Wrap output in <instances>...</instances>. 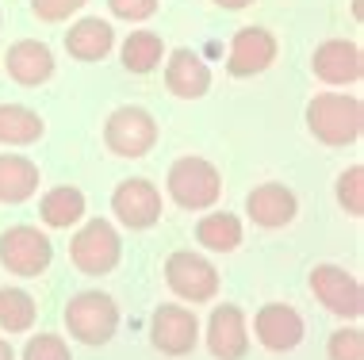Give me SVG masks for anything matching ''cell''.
Returning a JSON list of instances; mask_svg holds the SVG:
<instances>
[{
  "mask_svg": "<svg viewBox=\"0 0 364 360\" xmlns=\"http://www.w3.org/2000/svg\"><path fill=\"white\" fill-rule=\"evenodd\" d=\"M165 284L184 303H211L219 295V272L200 253L181 249V253H169V261H165Z\"/></svg>",
  "mask_w": 364,
  "mask_h": 360,
  "instance_id": "cell-5",
  "label": "cell"
},
{
  "mask_svg": "<svg viewBox=\"0 0 364 360\" xmlns=\"http://www.w3.org/2000/svg\"><path fill=\"white\" fill-rule=\"evenodd\" d=\"M50 261L54 246L38 227H8L0 234V265L16 276H43Z\"/></svg>",
  "mask_w": 364,
  "mask_h": 360,
  "instance_id": "cell-6",
  "label": "cell"
},
{
  "mask_svg": "<svg viewBox=\"0 0 364 360\" xmlns=\"http://www.w3.org/2000/svg\"><path fill=\"white\" fill-rule=\"evenodd\" d=\"M219 8H226V12H238V8H250L253 0H215Z\"/></svg>",
  "mask_w": 364,
  "mask_h": 360,
  "instance_id": "cell-30",
  "label": "cell"
},
{
  "mask_svg": "<svg viewBox=\"0 0 364 360\" xmlns=\"http://www.w3.org/2000/svg\"><path fill=\"white\" fill-rule=\"evenodd\" d=\"M277 35L264 31V27H242L230 38V58H226V70L230 77H257L277 62Z\"/></svg>",
  "mask_w": 364,
  "mask_h": 360,
  "instance_id": "cell-11",
  "label": "cell"
},
{
  "mask_svg": "<svg viewBox=\"0 0 364 360\" xmlns=\"http://www.w3.org/2000/svg\"><path fill=\"white\" fill-rule=\"evenodd\" d=\"M43 115L23 104H0V142L4 146H31L43 138Z\"/></svg>",
  "mask_w": 364,
  "mask_h": 360,
  "instance_id": "cell-21",
  "label": "cell"
},
{
  "mask_svg": "<svg viewBox=\"0 0 364 360\" xmlns=\"http://www.w3.org/2000/svg\"><path fill=\"white\" fill-rule=\"evenodd\" d=\"M4 65H8V77L19 81V84H27V89L54 77V54H50V46L35 43V38H23V43L8 46Z\"/></svg>",
  "mask_w": 364,
  "mask_h": 360,
  "instance_id": "cell-17",
  "label": "cell"
},
{
  "mask_svg": "<svg viewBox=\"0 0 364 360\" xmlns=\"http://www.w3.org/2000/svg\"><path fill=\"white\" fill-rule=\"evenodd\" d=\"M165 89L181 100H200L203 92L211 89V70L196 50L181 46V50L169 54V65H165Z\"/></svg>",
  "mask_w": 364,
  "mask_h": 360,
  "instance_id": "cell-16",
  "label": "cell"
},
{
  "mask_svg": "<svg viewBox=\"0 0 364 360\" xmlns=\"http://www.w3.org/2000/svg\"><path fill=\"white\" fill-rule=\"evenodd\" d=\"M253 334L269 353H291L303 342V318L288 303H264L253 315Z\"/></svg>",
  "mask_w": 364,
  "mask_h": 360,
  "instance_id": "cell-13",
  "label": "cell"
},
{
  "mask_svg": "<svg viewBox=\"0 0 364 360\" xmlns=\"http://www.w3.org/2000/svg\"><path fill=\"white\" fill-rule=\"evenodd\" d=\"M81 8H85V0H31V12L38 19H46V23H62V19H70Z\"/></svg>",
  "mask_w": 364,
  "mask_h": 360,
  "instance_id": "cell-28",
  "label": "cell"
},
{
  "mask_svg": "<svg viewBox=\"0 0 364 360\" xmlns=\"http://www.w3.org/2000/svg\"><path fill=\"white\" fill-rule=\"evenodd\" d=\"M208 349L215 360H242L250 353V326L245 310L234 303H219L208 318Z\"/></svg>",
  "mask_w": 364,
  "mask_h": 360,
  "instance_id": "cell-12",
  "label": "cell"
},
{
  "mask_svg": "<svg viewBox=\"0 0 364 360\" xmlns=\"http://www.w3.org/2000/svg\"><path fill=\"white\" fill-rule=\"evenodd\" d=\"M38 165L23 153H0V203H23L38 192Z\"/></svg>",
  "mask_w": 364,
  "mask_h": 360,
  "instance_id": "cell-19",
  "label": "cell"
},
{
  "mask_svg": "<svg viewBox=\"0 0 364 360\" xmlns=\"http://www.w3.org/2000/svg\"><path fill=\"white\" fill-rule=\"evenodd\" d=\"M150 342L165 356H188L196 349V342H200V318L181 303H161L154 310Z\"/></svg>",
  "mask_w": 364,
  "mask_h": 360,
  "instance_id": "cell-9",
  "label": "cell"
},
{
  "mask_svg": "<svg viewBox=\"0 0 364 360\" xmlns=\"http://www.w3.org/2000/svg\"><path fill=\"white\" fill-rule=\"evenodd\" d=\"M0 360H16V349L8 345V337H0Z\"/></svg>",
  "mask_w": 364,
  "mask_h": 360,
  "instance_id": "cell-31",
  "label": "cell"
},
{
  "mask_svg": "<svg viewBox=\"0 0 364 360\" xmlns=\"http://www.w3.org/2000/svg\"><path fill=\"white\" fill-rule=\"evenodd\" d=\"M65 329L81 345H107L119 329V307L104 291H77L65 303Z\"/></svg>",
  "mask_w": 364,
  "mask_h": 360,
  "instance_id": "cell-2",
  "label": "cell"
},
{
  "mask_svg": "<svg viewBox=\"0 0 364 360\" xmlns=\"http://www.w3.org/2000/svg\"><path fill=\"white\" fill-rule=\"evenodd\" d=\"M326 353H330V360H364V334L357 326L333 329L326 342Z\"/></svg>",
  "mask_w": 364,
  "mask_h": 360,
  "instance_id": "cell-26",
  "label": "cell"
},
{
  "mask_svg": "<svg viewBox=\"0 0 364 360\" xmlns=\"http://www.w3.org/2000/svg\"><path fill=\"white\" fill-rule=\"evenodd\" d=\"M107 8H112L119 19L142 23V19H150V16L157 12V0H107Z\"/></svg>",
  "mask_w": 364,
  "mask_h": 360,
  "instance_id": "cell-29",
  "label": "cell"
},
{
  "mask_svg": "<svg viewBox=\"0 0 364 360\" xmlns=\"http://www.w3.org/2000/svg\"><path fill=\"white\" fill-rule=\"evenodd\" d=\"M104 142L119 158H146L157 142V123L146 108H115L104 123Z\"/></svg>",
  "mask_w": 364,
  "mask_h": 360,
  "instance_id": "cell-7",
  "label": "cell"
},
{
  "mask_svg": "<svg viewBox=\"0 0 364 360\" xmlns=\"http://www.w3.org/2000/svg\"><path fill=\"white\" fill-rule=\"evenodd\" d=\"M165 184H169L173 203H176V207H184V211H208L223 196L219 169H215L211 161H203V158H181V161H173Z\"/></svg>",
  "mask_w": 364,
  "mask_h": 360,
  "instance_id": "cell-3",
  "label": "cell"
},
{
  "mask_svg": "<svg viewBox=\"0 0 364 360\" xmlns=\"http://www.w3.org/2000/svg\"><path fill=\"white\" fill-rule=\"evenodd\" d=\"M38 219L54 230H70L85 219V192L81 188H70V184H58L43 196L38 203Z\"/></svg>",
  "mask_w": 364,
  "mask_h": 360,
  "instance_id": "cell-20",
  "label": "cell"
},
{
  "mask_svg": "<svg viewBox=\"0 0 364 360\" xmlns=\"http://www.w3.org/2000/svg\"><path fill=\"white\" fill-rule=\"evenodd\" d=\"M161 58H165V43H161V35H154V31H134L123 43V65L131 73L157 70V65H161Z\"/></svg>",
  "mask_w": 364,
  "mask_h": 360,
  "instance_id": "cell-24",
  "label": "cell"
},
{
  "mask_svg": "<svg viewBox=\"0 0 364 360\" xmlns=\"http://www.w3.org/2000/svg\"><path fill=\"white\" fill-rule=\"evenodd\" d=\"M196 241L211 253H234L242 246V219L230 211H211L196 227Z\"/></svg>",
  "mask_w": 364,
  "mask_h": 360,
  "instance_id": "cell-22",
  "label": "cell"
},
{
  "mask_svg": "<svg viewBox=\"0 0 364 360\" xmlns=\"http://www.w3.org/2000/svg\"><path fill=\"white\" fill-rule=\"evenodd\" d=\"M115 46V27L104 23V19L88 16L81 23H73L65 31V50H70L77 62H100V58L112 54Z\"/></svg>",
  "mask_w": 364,
  "mask_h": 360,
  "instance_id": "cell-18",
  "label": "cell"
},
{
  "mask_svg": "<svg viewBox=\"0 0 364 360\" xmlns=\"http://www.w3.org/2000/svg\"><path fill=\"white\" fill-rule=\"evenodd\" d=\"M307 126L322 146H349L364 131V108L357 96L318 92L307 104Z\"/></svg>",
  "mask_w": 364,
  "mask_h": 360,
  "instance_id": "cell-1",
  "label": "cell"
},
{
  "mask_svg": "<svg viewBox=\"0 0 364 360\" xmlns=\"http://www.w3.org/2000/svg\"><path fill=\"white\" fill-rule=\"evenodd\" d=\"M112 211L123 227L131 230H150L161 219V192L146 177H131L112 192Z\"/></svg>",
  "mask_w": 364,
  "mask_h": 360,
  "instance_id": "cell-10",
  "label": "cell"
},
{
  "mask_svg": "<svg viewBox=\"0 0 364 360\" xmlns=\"http://www.w3.org/2000/svg\"><path fill=\"white\" fill-rule=\"evenodd\" d=\"M311 291L330 315L338 318H360L364 315V291L360 280L341 265H314L311 268Z\"/></svg>",
  "mask_w": 364,
  "mask_h": 360,
  "instance_id": "cell-8",
  "label": "cell"
},
{
  "mask_svg": "<svg viewBox=\"0 0 364 360\" xmlns=\"http://www.w3.org/2000/svg\"><path fill=\"white\" fill-rule=\"evenodd\" d=\"M119 257H123L119 230L107 219H88L70 241V261L85 276H107V272L119 265Z\"/></svg>",
  "mask_w": 364,
  "mask_h": 360,
  "instance_id": "cell-4",
  "label": "cell"
},
{
  "mask_svg": "<svg viewBox=\"0 0 364 360\" xmlns=\"http://www.w3.org/2000/svg\"><path fill=\"white\" fill-rule=\"evenodd\" d=\"M245 215H250L257 227L264 230H280L299 215V200H295L291 188L269 180V184H257V188L245 196Z\"/></svg>",
  "mask_w": 364,
  "mask_h": 360,
  "instance_id": "cell-15",
  "label": "cell"
},
{
  "mask_svg": "<svg viewBox=\"0 0 364 360\" xmlns=\"http://www.w3.org/2000/svg\"><path fill=\"white\" fill-rule=\"evenodd\" d=\"M19 360H73V356H70V345L58 334H35L31 342L23 345V356Z\"/></svg>",
  "mask_w": 364,
  "mask_h": 360,
  "instance_id": "cell-27",
  "label": "cell"
},
{
  "mask_svg": "<svg viewBox=\"0 0 364 360\" xmlns=\"http://www.w3.org/2000/svg\"><path fill=\"white\" fill-rule=\"evenodd\" d=\"M38 318L35 299L23 288H0V329L4 334H27Z\"/></svg>",
  "mask_w": 364,
  "mask_h": 360,
  "instance_id": "cell-23",
  "label": "cell"
},
{
  "mask_svg": "<svg viewBox=\"0 0 364 360\" xmlns=\"http://www.w3.org/2000/svg\"><path fill=\"white\" fill-rule=\"evenodd\" d=\"M338 203L353 219L364 215V169L360 165H349V169L338 177Z\"/></svg>",
  "mask_w": 364,
  "mask_h": 360,
  "instance_id": "cell-25",
  "label": "cell"
},
{
  "mask_svg": "<svg viewBox=\"0 0 364 360\" xmlns=\"http://www.w3.org/2000/svg\"><path fill=\"white\" fill-rule=\"evenodd\" d=\"M311 70L318 81L326 84H353L364 77V54L357 43H346V38H330L322 43L311 58Z\"/></svg>",
  "mask_w": 364,
  "mask_h": 360,
  "instance_id": "cell-14",
  "label": "cell"
}]
</instances>
